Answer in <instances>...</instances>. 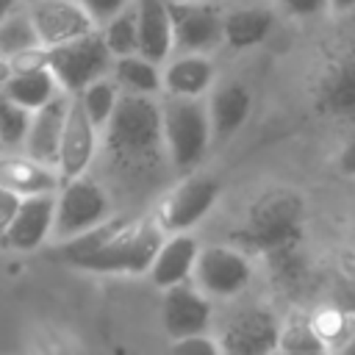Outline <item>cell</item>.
<instances>
[{"instance_id": "obj_33", "label": "cell", "mask_w": 355, "mask_h": 355, "mask_svg": "<svg viewBox=\"0 0 355 355\" xmlns=\"http://www.w3.org/2000/svg\"><path fill=\"white\" fill-rule=\"evenodd\" d=\"M19 202H22L19 194H14V191H8V189L0 186V236H6L8 225L14 222V216L19 211Z\"/></svg>"}, {"instance_id": "obj_36", "label": "cell", "mask_w": 355, "mask_h": 355, "mask_svg": "<svg viewBox=\"0 0 355 355\" xmlns=\"http://www.w3.org/2000/svg\"><path fill=\"white\" fill-rule=\"evenodd\" d=\"M14 75V67H11V61H6V58H0V86L8 80Z\"/></svg>"}, {"instance_id": "obj_30", "label": "cell", "mask_w": 355, "mask_h": 355, "mask_svg": "<svg viewBox=\"0 0 355 355\" xmlns=\"http://www.w3.org/2000/svg\"><path fill=\"white\" fill-rule=\"evenodd\" d=\"M172 355H222V347L216 338L197 333V336H186V338H175L172 341Z\"/></svg>"}, {"instance_id": "obj_1", "label": "cell", "mask_w": 355, "mask_h": 355, "mask_svg": "<svg viewBox=\"0 0 355 355\" xmlns=\"http://www.w3.org/2000/svg\"><path fill=\"white\" fill-rule=\"evenodd\" d=\"M164 227L153 222L105 219L103 225L67 239L55 247V255L83 272L100 275H141L150 272L161 244Z\"/></svg>"}, {"instance_id": "obj_21", "label": "cell", "mask_w": 355, "mask_h": 355, "mask_svg": "<svg viewBox=\"0 0 355 355\" xmlns=\"http://www.w3.org/2000/svg\"><path fill=\"white\" fill-rule=\"evenodd\" d=\"M214 83V64L202 53H183L164 69V92L172 97H200Z\"/></svg>"}, {"instance_id": "obj_34", "label": "cell", "mask_w": 355, "mask_h": 355, "mask_svg": "<svg viewBox=\"0 0 355 355\" xmlns=\"http://www.w3.org/2000/svg\"><path fill=\"white\" fill-rule=\"evenodd\" d=\"M338 169H341V175L355 178V136L341 147V153H338Z\"/></svg>"}, {"instance_id": "obj_18", "label": "cell", "mask_w": 355, "mask_h": 355, "mask_svg": "<svg viewBox=\"0 0 355 355\" xmlns=\"http://www.w3.org/2000/svg\"><path fill=\"white\" fill-rule=\"evenodd\" d=\"M252 111V94L244 83H225L219 86L211 100H208V116H211V130H214V141H225L230 139L250 116Z\"/></svg>"}, {"instance_id": "obj_7", "label": "cell", "mask_w": 355, "mask_h": 355, "mask_svg": "<svg viewBox=\"0 0 355 355\" xmlns=\"http://www.w3.org/2000/svg\"><path fill=\"white\" fill-rule=\"evenodd\" d=\"M313 105L327 119H355V47H338L313 78Z\"/></svg>"}, {"instance_id": "obj_35", "label": "cell", "mask_w": 355, "mask_h": 355, "mask_svg": "<svg viewBox=\"0 0 355 355\" xmlns=\"http://www.w3.org/2000/svg\"><path fill=\"white\" fill-rule=\"evenodd\" d=\"M338 305H341V313H355V280L341 291Z\"/></svg>"}, {"instance_id": "obj_27", "label": "cell", "mask_w": 355, "mask_h": 355, "mask_svg": "<svg viewBox=\"0 0 355 355\" xmlns=\"http://www.w3.org/2000/svg\"><path fill=\"white\" fill-rule=\"evenodd\" d=\"M103 39H105L108 50L114 53V58L139 53V17H136V3L128 6L125 11H119L116 17H111L103 25Z\"/></svg>"}, {"instance_id": "obj_40", "label": "cell", "mask_w": 355, "mask_h": 355, "mask_svg": "<svg viewBox=\"0 0 355 355\" xmlns=\"http://www.w3.org/2000/svg\"><path fill=\"white\" fill-rule=\"evenodd\" d=\"M3 147H6V144H3V139H0V155H3Z\"/></svg>"}, {"instance_id": "obj_41", "label": "cell", "mask_w": 355, "mask_h": 355, "mask_svg": "<svg viewBox=\"0 0 355 355\" xmlns=\"http://www.w3.org/2000/svg\"><path fill=\"white\" fill-rule=\"evenodd\" d=\"M272 355H283V352H280V349H277V352H272Z\"/></svg>"}, {"instance_id": "obj_31", "label": "cell", "mask_w": 355, "mask_h": 355, "mask_svg": "<svg viewBox=\"0 0 355 355\" xmlns=\"http://www.w3.org/2000/svg\"><path fill=\"white\" fill-rule=\"evenodd\" d=\"M97 25H105L111 17H116L119 11H125L130 6V0H78Z\"/></svg>"}, {"instance_id": "obj_17", "label": "cell", "mask_w": 355, "mask_h": 355, "mask_svg": "<svg viewBox=\"0 0 355 355\" xmlns=\"http://www.w3.org/2000/svg\"><path fill=\"white\" fill-rule=\"evenodd\" d=\"M136 17H139V55H144L155 64L166 61V55L175 50L169 3L136 0Z\"/></svg>"}, {"instance_id": "obj_26", "label": "cell", "mask_w": 355, "mask_h": 355, "mask_svg": "<svg viewBox=\"0 0 355 355\" xmlns=\"http://www.w3.org/2000/svg\"><path fill=\"white\" fill-rule=\"evenodd\" d=\"M280 352L283 355H330L327 338L308 319H291L283 324Z\"/></svg>"}, {"instance_id": "obj_8", "label": "cell", "mask_w": 355, "mask_h": 355, "mask_svg": "<svg viewBox=\"0 0 355 355\" xmlns=\"http://www.w3.org/2000/svg\"><path fill=\"white\" fill-rule=\"evenodd\" d=\"M283 324L269 308L252 305L227 319L219 336L222 355H272L280 349Z\"/></svg>"}, {"instance_id": "obj_16", "label": "cell", "mask_w": 355, "mask_h": 355, "mask_svg": "<svg viewBox=\"0 0 355 355\" xmlns=\"http://www.w3.org/2000/svg\"><path fill=\"white\" fill-rule=\"evenodd\" d=\"M67 111H69V100L64 94H55L50 103H44L42 108L33 111L28 136H25V155H31L33 161L58 169V150H61V139H64V125H67Z\"/></svg>"}, {"instance_id": "obj_32", "label": "cell", "mask_w": 355, "mask_h": 355, "mask_svg": "<svg viewBox=\"0 0 355 355\" xmlns=\"http://www.w3.org/2000/svg\"><path fill=\"white\" fill-rule=\"evenodd\" d=\"M277 3L283 6L286 14L300 17V19H305V17H316V14H322V11L330 8V0H277Z\"/></svg>"}, {"instance_id": "obj_28", "label": "cell", "mask_w": 355, "mask_h": 355, "mask_svg": "<svg viewBox=\"0 0 355 355\" xmlns=\"http://www.w3.org/2000/svg\"><path fill=\"white\" fill-rule=\"evenodd\" d=\"M75 97L83 103L89 119H92L97 128H105L108 119H111L114 111H116V103H119L122 92H119L116 80H111V78H100V80H94L92 86H86L80 94H75Z\"/></svg>"}, {"instance_id": "obj_5", "label": "cell", "mask_w": 355, "mask_h": 355, "mask_svg": "<svg viewBox=\"0 0 355 355\" xmlns=\"http://www.w3.org/2000/svg\"><path fill=\"white\" fill-rule=\"evenodd\" d=\"M114 53L108 50L103 31H92L80 39L47 47V67L55 75L58 86L69 94H80L94 80L105 78L114 69Z\"/></svg>"}, {"instance_id": "obj_4", "label": "cell", "mask_w": 355, "mask_h": 355, "mask_svg": "<svg viewBox=\"0 0 355 355\" xmlns=\"http://www.w3.org/2000/svg\"><path fill=\"white\" fill-rule=\"evenodd\" d=\"M105 147L122 158H144L155 147H164V116L161 103L150 94L122 92L114 116L108 119Z\"/></svg>"}, {"instance_id": "obj_10", "label": "cell", "mask_w": 355, "mask_h": 355, "mask_svg": "<svg viewBox=\"0 0 355 355\" xmlns=\"http://www.w3.org/2000/svg\"><path fill=\"white\" fill-rule=\"evenodd\" d=\"M175 50L208 53L225 39V17L208 0H178L169 3Z\"/></svg>"}, {"instance_id": "obj_37", "label": "cell", "mask_w": 355, "mask_h": 355, "mask_svg": "<svg viewBox=\"0 0 355 355\" xmlns=\"http://www.w3.org/2000/svg\"><path fill=\"white\" fill-rule=\"evenodd\" d=\"M341 355H355V330L344 338V344H341Z\"/></svg>"}, {"instance_id": "obj_12", "label": "cell", "mask_w": 355, "mask_h": 355, "mask_svg": "<svg viewBox=\"0 0 355 355\" xmlns=\"http://www.w3.org/2000/svg\"><path fill=\"white\" fill-rule=\"evenodd\" d=\"M31 19L39 31L44 47H55L72 39H80L94 31L92 14L72 0H36L31 6Z\"/></svg>"}, {"instance_id": "obj_14", "label": "cell", "mask_w": 355, "mask_h": 355, "mask_svg": "<svg viewBox=\"0 0 355 355\" xmlns=\"http://www.w3.org/2000/svg\"><path fill=\"white\" fill-rule=\"evenodd\" d=\"M161 322H164V330L172 336V341L205 333L211 324L208 294L189 283L169 286L164 294V302H161Z\"/></svg>"}, {"instance_id": "obj_13", "label": "cell", "mask_w": 355, "mask_h": 355, "mask_svg": "<svg viewBox=\"0 0 355 355\" xmlns=\"http://www.w3.org/2000/svg\"><path fill=\"white\" fill-rule=\"evenodd\" d=\"M97 125L89 119L83 103L72 94L69 100V111H67V125H64V139H61V150H58V175L61 180L69 178H80L94 153H97Z\"/></svg>"}, {"instance_id": "obj_20", "label": "cell", "mask_w": 355, "mask_h": 355, "mask_svg": "<svg viewBox=\"0 0 355 355\" xmlns=\"http://www.w3.org/2000/svg\"><path fill=\"white\" fill-rule=\"evenodd\" d=\"M58 169L44 166L39 161H33L31 155L19 158V155H0V186L19 194V197H31V194H44V191H55L58 189Z\"/></svg>"}, {"instance_id": "obj_9", "label": "cell", "mask_w": 355, "mask_h": 355, "mask_svg": "<svg viewBox=\"0 0 355 355\" xmlns=\"http://www.w3.org/2000/svg\"><path fill=\"white\" fill-rule=\"evenodd\" d=\"M252 277V266L250 258L244 255L241 247H205L197 255V266H194V280L200 286V291H205L208 297H236L247 288Z\"/></svg>"}, {"instance_id": "obj_38", "label": "cell", "mask_w": 355, "mask_h": 355, "mask_svg": "<svg viewBox=\"0 0 355 355\" xmlns=\"http://www.w3.org/2000/svg\"><path fill=\"white\" fill-rule=\"evenodd\" d=\"M355 8V0H330V11H349Z\"/></svg>"}, {"instance_id": "obj_6", "label": "cell", "mask_w": 355, "mask_h": 355, "mask_svg": "<svg viewBox=\"0 0 355 355\" xmlns=\"http://www.w3.org/2000/svg\"><path fill=\"white\" fill-rule=\"evenodd\" d=\"M111 202L103 186L86 175L64 180L61 191L55 194V227L53 236L58 241L75 239L108 219Z\"/></svg>"}, {"instance_id": "obj_29", "label": "cell", "mask_w": 355, "mask_h": 355, "mask_svg": "<svg viewBox=\"0 0 355 355\" xmlns=\"http://www.w3.org/2000/svg\"><path fill=\"white\" fill-rule=\"evenodd\" d=\"M31 119H33V111H28L25 105L14 103V100L0 89V139H3L6 147H19V144H25Z\"/></svg>"}, {"instance_id": "obj_39", "label": "cell", "mask_w": 355, "mask_h": 355, "mask_svg": "<svg viewBox=\"0 0 355 355\" xmlns=\"http://www.w3.org/2000/svg\"><path fill=\"white\" fill-rule=\"evenodd\" d=\"M14 3H17V0H0V22H3L6 17H11V11H14Z\"/></svg>"}, {"instance_id": "obj_22", "label": "cell", "mask_w": 355, "mask_h": 355, "mask_svg": "<svg viewBox=\"0 0 355 355\" xmlns=\"http://www.w3.org/2000/svg\"><path fill=\"white\" fill-rule=\"evenodd\" d=\"M55 86H58L55 75L50 72L47 64H42V67H31V69H14V75L0 89L14 103L25 105L28 111H36V108H42L44 103H50L58 94Z\"/></svg>"}, {"instance_id": "obj_2", "label": "cell", "mask_w": 355, "mask_h": 355, "mask_svg": "<svg viewBox=\"0 0 355 355\" xmlns=\"http://www.w3.org/2000/svg\"><path fill=\"white\" fill-rule=\"evenodd\" d=\"M305 230V202L288 189H272L258 197L244 225L236 230V241L244 252L272 255L286 247H297Z\"/></svg>"}, {"instance_id": "obj_25", "label": "cell", "mask_w": 355, "mask_h": 355, "mask_svg": "<svg viewBox=\"0 0 355 355\" xmlns=\"http://www.w3.org/2000/svg\"><path fill=\"white\" fill-rule=\"evenodd\" d=\"M44 47L31 14H11L0 22V58L14 61L22 53Z\"/></svg>"}, {"instance_id": "obj_15", "label": "cell", "mask_w": 355, "mask_h": 355, "mask_svg": "<svg viewBox=\"0 0 355 355\" xmlns=\"http://www.w3.org/2000/svg\"><path fill=\"white\" fill-rule=\"evenodd\" d=\"M53 227H55V191L31 194L22 197L19 211L3 239L8 247L19 252H31L39 250L47 241V236H53Z\"/></svg>"}, {"instance_id": "obj_24", "label": "cell", "mask_w": 355, "mask_h": 355, "mask_svg": "<svg viewBox=\"0 0 355 355\" xmlns=\"http://www.w3.org/2000/svg\"><path fill=\"white\" fill-rule=\"evenodd\" d=\"M114 80L122 92L128 94H155L164 89V72L158 69L155 61L133 53V55H122L114 61Z\"/></svg>"}, {"instance_id": "obj_11", "label": "cell", "mask_w": 355, "mask_h": 355, "mask_svg": "<svg viewBox=\"0 0 355 355\" xmlns=\"http://www.w3.org/2000/svg\"><path fill=\"white\" fill-rule=\"evenodd\" d=\"M219 197V180L211 175H194L183 180L166 200L161 211V227L169 233H183L191 225H197L216 202Z\"/></svg>"}, {"instance_id": "obj_23", "label": "cell", "mask_w": 355, "mask_h": 355, "mask_svg": "<svg viewBox=\"0 0 355 355\" xmlns=\"http://www.w3.org/2000/svg\"><path fill=\"white\" fill-rule=\"evenodd\" d=\"M272 25H275V17L266 8H258V6L236 8L225 14V42L233 50L255 47L272 33Z\"/></svg>"}, {"instance_id": "obj_19", "label": "cell", "mask_w": 355, "mask_h": 355, "mask_svg": "<svg viewBox=\"0 0 355 355\" xmlns=\"http://www.w3.org/2000/svg\"><path fill=\"white\" fill-rule=\"evenodd\" d=\"M197 255H200V247L191 236H183V233H175L172 239H164L153 266H150V277L155 286L161 288H169V286H178V283H186L191 275H194V266H197Z\"/></svg>"}, {"instance_id": "obj_3", "label": "cell", "mask_w": 355, "mask_h": 355, "mask_svg": "<svg viewBox=\"0 0 355 355\" xmlns=\"http://www.w3.org/2000/svg\"><path fill=\"white\" fill-rule=\"evenodd\" d=\"M164 150L178 172L194 169L214 141L208 105L200 97H166L161 103Z\"/></svg>"}]
</instances>
